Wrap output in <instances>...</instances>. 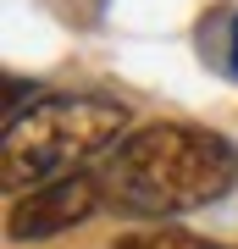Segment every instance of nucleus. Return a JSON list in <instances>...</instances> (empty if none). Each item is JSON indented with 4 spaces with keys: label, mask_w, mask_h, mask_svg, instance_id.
Returning <instances> with one entry per match:
<instances>
[{
    "label": "nucleus",
    "mask_w": 238,
    "mask_h": 249,
    "mask_svg": "<svg viewBox=\"0 0 238 249\" xmlns=\"http://www.w3.org/2000/svg\"><path fill=\"white\" fill-rule=\"evenodd\" d=\"M238 183V150L211 127L188 122H150L133 127L100 166L106 205L122 216H183L216 205Z\"/></svg>",
    "instance_id": "f257e3e1"
},
{
    "label": "nucleus",
    "mask_w": 238,
    "mask_h": 249,
    "mask_svg": "<svg viewBox=\"0 0 238 249\" xmlns=\"http://www.w3.org/2000/svg\"><path fill=\"white\" fill-rule=\"evenodd\" d=\"M128 139V106L100 94H50L22 122L6 127L0 150V188L11 199L34 194L44 183H61L83 172L89 155H106Z\"/></svg>",
    "instance_id": "f03ea898"
},
{
    "label": "nucleus",
    "mask_w": 238,
    "mask_h": 249,
    "mask_svg": "<svg viewBox=\"0 0 238 249\" xmlns=\"http://www.w3.org/2000/svg\"><path fill=\"white\" fill-rule=\"evenodd\" d=\"M106 205V188H100V172H72L61 183H44L34 194H22L11 205V222L6 232L17 244H39V238H55V232H72L78 222Z\"/></svg>",
    "instance_id": "7ed1b4c3"
},
{
    "label": "nucleus",
    "mask_w": 238,
    "mask_h": 249,
    "mask_svg": "<svg viewBox=\"0 0 238 249\" xmlns=\"http://www.w3.org/2000/svg\"><path fill=\"white\" fill-rule=\"evenodd\" d=\"M111 249H211V244L194 238V232H183V227H150V232H128V238H116Z\"/></svg>",
    "instance_id": "20e7f679"
},
{
    "label": "nucleus",
    "mask_w": 238,
    "mask_h": 249,
    "mask_svg": "<svg viewBox=\"0 0 238 249\" xmlns=\"http://www.w3.org/2000/svg\"><path fill=\"white\" fill-rule=\"evenodd\" d=\"M34 94H39L34 83H22L17 72H6V127H11V122H22V116H28V111H22V100H34Z\"/></svg>",
    "instance_id": "39448f33"
},
{
    "label": "nucleus",
    "mask_w": 238,
    "mask_h": 249,
    "mask_svg": "<svg viewBox=\"0 0 238 249\" xmlns=\"http://www.w3.org/2000/svg\"><path fill=\"white\" fill-rule=\"evenodd\" d=\"M221 67H227V78H238V11H233V28H227V50H221Z\"/></svg>",
    "instance_id": "423d86ee"
}]
</instances>
